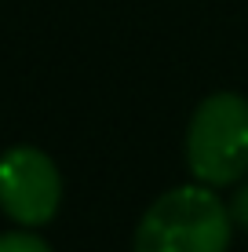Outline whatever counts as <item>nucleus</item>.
<instances>
[{
    "mask_svg": "<svg viewBox=\"0 0 248 252\" xmlns=\"http://www.w3.org/2000/svg\"><path fill=\"white\" fill-rule=\"evenodd\" d=\"M230 205L204 183H183L153 197L132 238V252H230Z\"/></svg>",
    "mask_w": 248,
    "mask_h": 252,
    "instance_id": "obj_1",
    "label": "nucleus"
},
{
    "mask_svg": "<svg viewBox=\"0 0 248 252\" xmlns=\"http://www.w3.org/2000/svg\"><path fill=\"white\" fill-rule=\"evenodd\" d=\"M186 168L193 183L212 190L248 176V99L241 92H212L186 125Z\"/></svg>",
    "mask_w": 248,
    "mask_h": 252,
    "instance_id": "obj_2",
    "label": "nucleus"
},
{
    "mask_svg": "<svg viewBox=\"0 0 248 252\" xmlns=\"http://www.w3.org/2000/svg\"><path fill=\"white\" fill-rule=\"evenodd\" d=\"M62 205V176L40 146L19 143L0 154V212L19 227H44Z\"/></svg>",
    "mask_w": 248,
    "mask_h": 252,
    "instance_id": "obj_3",
    "label": "nucleus"
},
{
    "mask_svg": "<svg viewBox=\"0 0 248 252\" xmlns=\"http://www.w3.org/2000/svg\"><path fill=\"white\" fill-rule=\"evenodd\" d=\"M0 252H51V245L33 230H7L0 234Z\"/></svg>",
    "mask_w": 248,
    "mask_h": 252,
    "instance_id": "obj_4",
    "label": "nucleus"
},
{
    "mask_svg": "<svg viewBox=\"0 0 248 252\" xmlns=\"http://www.w3.org/2000/svg\"><path fill=\"white\" fill-rule=\"evenodd\" d=\"M230 216H234V227L248 230V183L237 187V194L230 197Z\"/></svg>",
    "mask_w": 248,
    "mask_h": 252,
    "instance_id": "obj_5",
    "label": "nucleus"
}]
</instances>
